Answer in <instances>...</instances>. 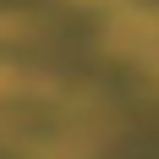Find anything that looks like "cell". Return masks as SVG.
Listing matches in <instances>:
<instances>
[{
    "label": "cell",
    "mask_w": 159,
    "mask_h": 159,
    "mask_svg": "<svg viewBox=\"0 0 159 159\" xmlns=\"http://www.w3.org/2000/svg\"><path fill=\"white\" fill-rule=\"evenodd\" d=\"M28 28H33L28 16H16V11H0V44H11V39H22Z\"/></svg>",
    "instance_id": "7a4b0ae2"
},
{
    "label": "cell",
    "mask_w": 159,
    "mask_h": 159,
    "mask_svg": "<svg viewBox=\"0 0 159 159\" xmlns=\"http://www.w3.org/2000/svg\"><path fill=\"white\" fill-rule=\"evenodd\" d=\"M44 93H55V82L33 77V71H22L16 61H6V55H0V110H16V104L44 99Z\"/></svg>",
    "instance_id": "6da1fadb"
}]
</instances>
